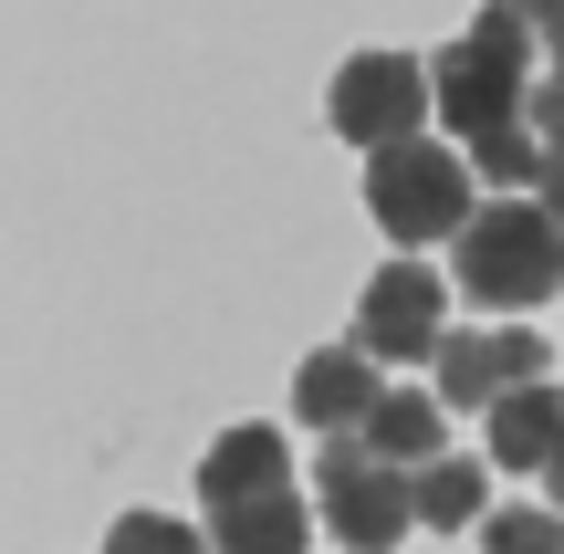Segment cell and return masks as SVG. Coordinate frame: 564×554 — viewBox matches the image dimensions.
I'll use <instances>...</instances> for the list:
<instances>
[{
    "mask_svg": "<svg viewBox=\"0 0 564 554\" xmlns=\"http://www.w3.org/2000/svg\"><path fill=\"white\" fill-rule=\"evenodd\" d=\"M523 126H533V137H544V146H564V74H544V84H533Z\"/></svg>",
    "mask_w": 564,
    "mask_h": 554,
    "instance_id": "2e32d148",
    "label": "cell"
},
{
    "mask_svg": "<svg viewBox=\"0 0 564 554\" xmlns=\"http://www.w3.org/2000/svg\"><path fill=\"white\" fill-rule=\"evenodd\" d=\"M533 84H544V32H533V21H512V11H481L460 42H440V53H429V95H440V126H449L460 146L523 126Z\"/></svg>",
    "mask_w": 564,
    "mask_h": 554,
    "instance_id": "6da1fadb",
    "label": "cell"
},
{
    "mask_svg": "<svg viewBox=\"0 0 564 554\" xmlns=\"http://www.w3.org/2000/svg\"><path fill=\"white\" fill-rule=\"evenodd\" d=\"M491 460L502 471H554L564 460V388H512L502 409H491Z\"/></svg>",
    "mask_w": 564,
    "mask_h": 554,
    "instance_id": "30bf717a",
    "label": "cell"
},
{
    "mask_svg": "<svg viewBox=\"0 0 564 554\" xmlns=\"http://www.w3.org/2000/svg\"><path fill=\"white\" fill-rule=\"evenodd\" d=\"M440 304H449L440 272L408 251V262H387L377 283L356 293V346L377 356V367H419V356L440 367V346H449V335H440Z\"/></svg>",
    "mask_w": 564,
    "mask_h": 554,
    "instance_id": "8992f818",
    "label": "cell"
},
{
    "mask_svg": "<svg viewBox=\"0 0 564 554\" xmlns=\"http://www.w3.org/2000/svg\"><path fill=\"white\" fill-rule=\"evenodd\" d=\"M533 199H544V220L564 230V146H554V157H544V188H533Z\"/></svg>",
    "mask_w": 564,
    "mask_h": 554,
    "instance_id": "ac0fdd59",
    "label": "cell"
},
{
    "mask_svg": "<svg viewBox=\"0 0 564 554\" xmlns=\"http://www.w3.org/2000/svg\"><path fill=\"white\" fill-rule=\"evenodd\" d=\"M209 554H314L303 502H251V513H209Z\"/></svg>",
    "mask_w": 564,
    "mask_h": 554,
    "instance_id": "7c38bea8",
    "label": "cell"
},
{
    "mask_svg": "<svg viewBox=\"0 0 564 554\" xmlns=\"http://www.w3.org/2000/svg\"><path fill=\"white\" fill-rule=\"evenodd\" d=\"M481 554H564V513H533V502H512V513L481 523Z\"/></svg>",
    "mask_w": 564,
    "mask_h": 554,
    "instance_id": "5bb4252c",
    "label": "cell"
},
{
    "mask_svg": "<svg viewBox=\"0 0 564 554\" xmlns=\"http://www.w3.org/2000/svg\"><path fill=\"white\" fill-rule=\"evenodd\" d=\"M293 409L314 419L324 439H366V419L387 409V388H377V356H366V346H324V356H303V377H293Z\"/></svg>",
    "mask_w": 564,
    "mask_h": 554,
    "instance_id": "9c48e42d",
    "label": "cell"
},
{
    "mask_svg": "<svg viewBox=\"0 0 564 554\" xmlns=\"http://www.w3.org/2000/svg\"><path fill=\"white\" fill-rule=\"evenodd\" d=\"M324 523L345 554H387L419 523V471H387L366 439H324Z\"/></svg>",
    "mask_w": 564,
    "mask_h": 554,
    "instance_id": "5b68a950",
    "label": "cell"
},
{
    "mask_svg": "<svg viewBox=\"0 0 564 554\" xmlns=\"http://www.w3.org/2000/svg\"><path fill=\"white\" fill-rule=\"evenodd\" d=\"M429 116H440V95H429V63H419V53H356V63L335 74V137L366 146V157L419 146Z\"/></svg>",
    "mask_w": 564,
    "mask_h": 554,
    "instance_id": "277c9868",
    "label": "cell"
},
{
    "mask_svg": "<svg viewBox=\"0 0 564 554\" xmlns=\"http://www.w3.org/2000/svg\"><path fill=\"white\" fill-rule=\"evenodd\" d=\"M105 554H209V534L199 523H167V513H126L105 534Z\"/></svg>",
    "mask_w": 564,
    "mask_h": 554,
    "instance_id": "9a60e30c",
    "label": "cell"
},
{
    "mask_svg": "<svg viewBox=\"0 0 564 554\" xmlns=\"http://www.w3.org/2000/svg\"><path fill=\"white\" fill-rule=\"evenodd\" d=\"M533 32H544V74H564V0H533Z\"/></svg>",
    "mask_w": 564,
    "mask_h": 554,
    "instance_id": "e0dca14e",
    "label": "cell"
},
{
    "mask_svg": "<svg viewBox=\"0 0 564 554\" xmlns=\"http://www.w3.org/2000/svg\"><path fill=\"white\" fill-rule=\"evenodd\" d=\"M199 502H209V513L293 502V439H282V430H220L209 460H199Z\"/></svg>",
    "mask_w": 564,
    "mask_h": 554,
    "instance_id": "ba28073f",
    "label": "cell"
},
{
    "mask_svg": "<svg viewBox=\"0 0 564 554\" xmlns=\"http://www.w3.org/2000/svg\"><path fill=\"white\" fill-rule=\"evenodd\" d=\"M419 523H440V534H470L481 513V460H429L419 471Z\"/></svg>",
    "mask_w": 564,
    "mask_h": 554,
    "instance_id": "4fadbf2b",
    "label": "cell"
},
{
    "mask_svg": "<svg viewBox=\"0 0 564 554\" xmlns=\"http://www.w3.org/2000/svg\"><path fill=\"white\" fill-rule=\"evenodd\" d=\"M544 481H554V513H564V460H554V471H544Z\"/></svg>",
    "mask_w": 564,
    "mask_h": 554,
    "instance_id": "ffe728a7",
    "label": "cell"
},
{
    "mask_svg": "<svg viewBox=\"0 0 564 554\" xmlns=\"http://www.w3.org/2000/svg\"><path fill=\"white\" fill-rule=\"evenodd\" d=\"M491 11H512V21H533V0H491Z\"/></svg>",
    "mask_w": 564,
    "mask_h": 554,
    "instance_id": "d6986e66",
    "label": "cell"
},
{
    "mask_svg": "<svg viewBox=\"0 0 564 554\" xmlns=\"http://www.w3.org/2000/svg\"><path fill=\"white\" fill-rule=\"evenodd\" d=\"M440 439H449V409H440V388H387V409L366 419V450H377L387 471H429V460H449Z\"/></svg>",
    "mask_w": 564,
    "mask_h": 554,
    "instance_id": "8fae6325",
    "label": "cell"
},
{
    "mask_svg": "<svg viewBox=\"0 0 564 554\" xmlns=\"http://www.w3.org/2000/svg\"><path fill=\"white\" fill-rule=\"evenodd\" d=\"M470 146H387V157H366V209H377L387 241H460L470 220H481V199H470Z\"/></svg>",
    "mask_w": 564,
    "mask_h": 554,
    "instance_id": "3957f363",
    "label": "cell"
},
{
    "mask_svg": "<svg viewBox=\"0 0 564 554\" xmlns=\"http://www.w3.org/2000/svg\"><path fill=\"white\" fill-rule=\"evenodd\" d=\"M460 293L491 314H523L544 293H564V230L544 220V199H491L460 230Z\"/></svg>",
    "mask_w": 564,
    "mask_h": 554,
    "instance_id": "7a4b0ae2",
    "label": "cell"
},
{
    "mask_svg": "<svg viewBox=\"0 0 564 554\" xmlns=\"http://www.w3.org/2000/svg\"><path fill=\"white\" fill-rule=\"evenodd\" d=\"M440 409H502L512 388H544V335L533 325H491V335H449L429 367Z\"/></svg>",
    "mask_w": 564,
    "mask_h": 554,
    "instance_id": "52a82bcc",
    "label": "cell"
}]
</instances>
